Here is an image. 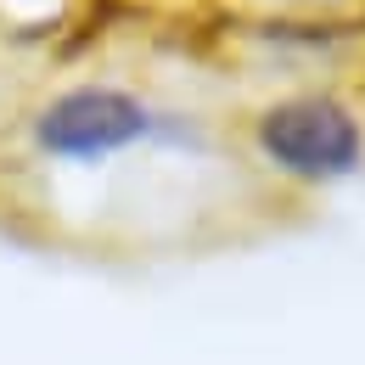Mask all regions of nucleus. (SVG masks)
I'll list each match as a JSON object with an SVG mask.
<instances>
[{
  "mask_svg": "<svg viewBox=\"0 0 365 365\" xmlns=\"http://www.w3.org/2000/svg\"><path fill=\"white\" fill-rule=\"evenodd\" d=\"M247 152L298 191H331L365 175V107L354 91L292 85L247 113Z\"/></svg>",
  "mask_w": 365,
  "mask_h": 365,
  "instance_id": "nucleus-1",
  "label": "nucleus"
},
{
  "mask_svg": "<svg viewBox=\"0 0 365 365\" xmlns=\"http://www.w3.org/2000/svg\"><path fill=\"white\" fill-rule=\"evenodd\" d=\"M163 135V113L130 85H107V79H79L46 96L29 113V140L51 163H73L96 169L107 158H124L146 140Z\"/></svg>",
  "mask_w": 365,
  "mask_h": 365,
  "instance_id": "nucleus-2",
  "label": "nucleus"
}]
</instances>
